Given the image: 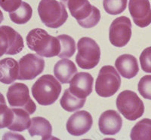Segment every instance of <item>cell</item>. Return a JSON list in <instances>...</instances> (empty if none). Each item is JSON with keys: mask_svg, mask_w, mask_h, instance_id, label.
<instances>
[{"mask_svg": "<svg viewBox=\"0 0 151 140\" xmlns=\"http://www.w3.org/2000/svg\"><path fill=\"white\" fill-rule=\"evenodd\" d=\"M26 41L29 49L44 57L58 56L60 51V41L58 37L50 36L47 31L40 28L29 31Z\"/></svg>", "mask_w": 151, "mask_h": 140, "instance_id": "cell-1", "label": "cell"}, {"mask_svg": "<svg viewBox=\"0 0 151 140\" xmlns=\"http://www.w3.org/2000/svg\"><path fill=\"white\" fill-rule=\"evenodd\" d=\"M82 27L92 28L101 20V11L88 0H60Z\"/></svg>", "mask_w": 151, "mask_h": 140, "instance_id": "cell-2", "label": "cell"}, {"mask_svg": "<svg viewBox=\"0 0 151 140\" xmlns=\"http://www.w3.org/2000/svg\"><path fill=\"white\" fill-rule=\"evenodd\" d=\"M32 94L41 106H50L56 102L61 93V85L52 75H44L32 87Z\"/></svg>", "mask_w": 151, "mask_h": 140, "instance_id": "cell-3", "label": "cell"}, {"mask_svg": "<svg viewBox=\"0 0 151 140\" xmlns=\"http://www.w3.org/2000/svg\"><path fill=\"white\" fill-rule=\"evenodd\" d=\"M38 13L42 22L52 29L61 26L68 18L65 5L57 0H41L38 6Z\"/></svg>", "mask_w": 151, "mask_h": 140, "instance_id": "cell-4", "label": "cell"}, {"mask_svg": "<svg viewBox=\"0 0 151 140\" xmlns=\"http://www.w3.org/2000/svg\"><path fill=\"white\" fill-rule=\"evenodd\" d=\"M78 53L76 62L83 69H91L98 65L101 59V49L97 42L89 37H83L77 44Z\"/></svg>", "mask_w": 151, "mask_h": 140, "instance_id": "cell-5", "label": "cell"}, {"mask_svg": "<svg viewBox=\"0 0 151 140\" xmlns=\"http://www.w3.org/2000/svg\"><path fill=\"white\" fill-rule=\"evenodd\" d=\"M117 109L127 120L135 121L144 113L143 101L132 91H124L119 94L116 99Z\"/></svg>", "mask_w": 151, "mask_h": 140, "instance_id": "cell-6", "label": "cell"}, {"mask_svg": "<svg viewBox=\"0 0 151 140\" xmlns=\"http://www.w3.org/2000/svg\"><path fill=\"white\" fill-rule=\"evenodd\" d=\"M121 85V78L112 66H104L100 69L95 82V91L101 97H110L116 94Z\"/></svg>", "mask_w": 151, "mask_h": 140, "instance_id": "cell-7", "label": "cell"}, {"mask_svg": "<svg viewBox=\"0 0 151 140\" xmlns=\"http://www.w3.org/2000/svg\"><path fill=\"white\" fill-rule=\"evenodd\" d=\"M7 99L12 108H20L29 114L36 111V106L29 96V88L23 83H14L9 87Z\"/></svg>", "mask_w": 151, "mask_h": 140, "instance_id": "cell-8", "label": "cell"}, {"mask_svg": "<svg viewBox=\"0 0 151 140\" xmlns=\"http://www.w3.org/2000/svg\"><path fill=\"white\" fill-rule=\"evenodd\" d=\"M24 47V39L20 33L9 26H0V57L4 54H17Z\"/></svg>", "mask_w": 151, "mask_h": 140, "instance_id": "cell-9", "label": "cell"}, {"mask_svg": "<svg viewBox=\"0 0 151 140\" xmlns=\"http://www.w3.org/2000/svg\"><path fill=\"white\" fill-rule=\"evenodd\" d=\"M132 37V23L125 16L117 17L112 22L109 31V39L113 45L118 48L125 46Z\"/></svg>", "mask_w": 151, "mask_h": 140, "instance_id": "cell-10", "label": "cell"}, {"mask_svg": "<svg viewBox=\"0 0 151 140\" xmlns=\"http://www.w3.org/2000/svg\"><path fill=\"white\" fill-rule=\"evenodd\" d=\"M45 61L41 56L27 54L19 60L18 80H33L43 72Z\"/></svg>", "mask_w": 151, "mask_h": 140, "instance_id": "cell-11", "label": "cell"}, {"mask_svg": "<svg viewBox=\"0 0 151 140\" xmlns=\"http://www.w3.org/2000/svg\"><path fill=\"white\" fill-rule=\"evenodd\" d=\"M92 124V117L89 112L79 111L75 112L69 118L66 127L70 135L80 136L91 130Z\"/></svg>", "mask_w": 151, "mask_h": 140, "instance_id": "cell-12", "label": "cell"}, {"mask_svg": "<svg viewBox=\"0 0 151 140\" xmlns=\"http://www.w3.org/2000/svg\"><path fill=\"white\" fill-rule=\"evenodd\" d=\"M129 10L137 26L144 28L151 24V6L149 0H129Z\"/></svg>", "mask_w": 151, "mask_h": 140, "instance_id": "cell-13", "label": "cell"}, {"mask_svg": "<svg viewBox=\"0 0 151 140\" xmlns=\"http://www.w3.org/2000/svg\"><path fill=\"white\" fill-rule=\"evenodd\" d=\"M94 79L88 72L76 74L70 81L69 90L73 95L82 99H86L92 93Z\"/></svg>", "mask_w": 151, "mask_h": 140, "instance_id": "cell-14", "label": "cell"}, {"mask_svg": "<svg viewBox=\"0 0 151 140\" xmlns=\"http://www.w3.org/2000/svg\"><path fill=\"white\" fill-rule=\"evenodd\" d=\"M98 126L104 135H116L122 129V119L117 111L107 110L101 114L98 120Z\"/></svg>", "mask_w": 151, "mask_h": 140, "instance_id": "cell-15", "label": "cell"}, {"mask_svg": "<svg viewBox=\"0 0 151 140\" xmlns=\"http://www.w3.org/2000/svg\"><path fill=\"white\" fill-rule=\"evenodd\" d=\"M115 66L122 77L130 79L135 77L139 71L137 59L133 55L122 54L116 59Z\"/></svg>", "mask_w": 151, "mask_h": 140, "instance_id": "cell-16", "label": "cell"}, {"mask_svg": "<svg viewBox=\"0 0 151 140\" xmlns=\"http://www.w3.org/2000/svg\"><path fill=\"white\" fill-rule=\"evenodd\" d=\"M19 63L13 58L7 57L0 60V82L10 84L18 79Z\"/></svg>", "mask_w": 151, "mask_h": 140, "instance_id": "cell-17", "label": "cell"}, {"mask_svg": "<svg viewBox=\"0 0 151 140\" xmlns=\"http://www.w3.org/2000/svg\"><path fill=\"white\" fill-rule=\"evenodd\" d=\"M77 72L74 63L68 59H62L57 62L54 67V73L57 79L62 84L70 83L72 78Z\"/></svg>", "mask_w": 151, "mask_h": 140, "instance_id": "cell-18", "label": "cell"}, {"mask_svg": "<svg viewBox=\"0 0 151 140\" xmlns=\"http://www.w3.org/2000/svg\"><path fill=\"white\" fill-rule=\"evenodd\" d=\"M28 132L31 136H41L42 139L48 140L52 138V126L50 122L45 118L35 117L31 120Z\"/></svg>", "mask_w": 151, "mask_h": 140, "instance_id": "cell-19", "label": "cell"}, {"mask_svg": "<svg viewBox=\"0 0 151 140\" xmlns=\"http://www.w3.org/2000/svg\"><path fill=\"white\" fill-rule=\"evenodd\" d=\"M14 118L12 123L8 126L9 130L12 131L22 132L29 127L31 124V119L29 114L26 110L20 108H13Z\"/></svg>", "mask_w": 151, "mask_h": 140, "instance_id": "cell-20", "label": "cell"}, {"mask_svg": "<svg viewBox=\"0 0 151 140\" xmlns=\"http://www.w3.org/2000/svg\"><path fill=\"white\" fill-rule=\"evenodd\" d=\"M86 100V99H82L76 96L70 91L69 89H67L60 99V103L61 107L65 111L73 112L82 109L84 106Z\"/></svg>", "mask_w": 151, "mask_h": 140, "instance_id": "cell-21", "label": "cell"}, {"mask_svg": "<svg viewBox=\"0 0 151 140\" xmlns=\"http://www.w3.org/2000/svg\"><path fill=\"white\" fill-rule=\"evenodd\" d=\"M132 140H151V120L144 118L137 122L131 131Z\"/></svg>", "mask_w": 151, "mask_h": 140, "instance_id": "cell-22", "label": "cell"}, {"mask_svg": "<svg viewBox=\"0 0 151 140\" xmlns=\"http://www.w3.org/2000/svg\"><path fill=\"white\" fill-rule=\"evenodd\" d=\"M33 15V9L26 2H21V5L15 11L9 12V17L16 24H24L27 23Z\"/></svg>", "mask_w": 151, "mask_h": 140, "instance_id": "cell-23", "label": "cell"}, {"mask_svg": "<svg viewBox=\"0 0 151 140\" xmlns=\"http://www.w3.org/2000/svg\"><path fill=\"white\" fill-rule=\"evenodd\" d=\"M60 41V51L58 56L60 58H70L76 52L75 41L68 35H60L58 36Z\"/></svg>", "mask_w": 151, "mask_h": 140, "instance_id": "cell-24", "label": "cell"}, {"mask_svg": "<svg viewBox=\"0 0 151 140\" xmlns=\"http://www.w3.org/2000/svg\"><path fill=\"white\" fill-rule=\"evenodd\" d=\"M128 0H104L103 6L105 11L111 15H118L125 11Z\"/></svg>", "mask_w": 151, "mask_h": 140, "instance_id": "cell-25", "label": "cell"}, {"mask_svg": "<svg viewBox=\"0 0 151 140\" xmlns=\"http://www.w3.org/2000/svg\"><path fill=\"white\" fill-rule=\"evenodd\" d=\"M14 112L12 109H9L6 103L0 104V129L8 127L12 123Z\"/></svg>", "mask_w": 151, "mask_h": 140, "instance_id": "cell-26", "label": "cell"}, {"mask_svg": "<svg viewBox=\"0 0 151 140\" xmlns=\"http://www.w3.org/2000/svg\"><path fill=\"white\" fill-rule=\"evenodd\" d=\"M137 90L141 96L151 100V75H144L138 82Z\"/></svg>", "mask_w": 151, "mask_h": 140, "instance_id": "cell-27", "label": "cell"}, {"mask_svg": "<svg viewBox=\"0 0 151 140\" xmlns=\"http://www.w3.org/2000/svg\"><path fill=\"white\" fill-rule=\"evenodd\" d=\"M140 63L144 72L151 73V46L145 48L141 54Z\"/></svg>", "mask_w": 151, "mask_h": 140, "instance_id": "cell-28", "label": "cell"}, {"mask_svg": "<svg viewBox=\"0 0 151 140\" xmlns=\"http://www.w3.org/2000/svg\"><path fill=\"white\" fill-rule=\"evenodd\" d=\"M22 0H0V7L4 11L12 12L21 5Z\"/></svg>", "mask_w": 151, "mask_h": 140, "instance_id": "cell-29", "label": "cell"}, {"mask_svg": "<svg viewBox=\"0 0 151 140\" xmlns=\"http://www.w3.org/2000/svg\"><path fill=\"white\" fill-rule=\"evenodd\" d=\"M1 103H5V99L4 96L2 95V94L0 93V104H1Z\"/></svg>", "mask_w": 151, "mask_h": 140, "instance_id": "cell-30", "label": "cell"}, {"mask_svg": "<svg viewBox=\"0 0 151 140\" xmlns=\"http://www.w3.org/2000/svg\"><path fill=\"white\" fill-rule=\"evenodd\" d=\"M4 20V16H3V14H2V11L0 10V24Z\"/></svg>", "mask_w": 151, "mask_h": 140, "instance_id": "cell-31", "label": "cell"}]
</instances>
